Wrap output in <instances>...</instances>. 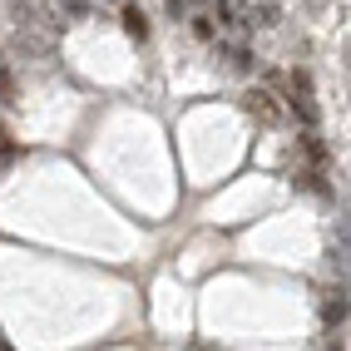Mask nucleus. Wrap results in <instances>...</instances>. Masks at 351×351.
Masks as SVG:
<instances>
[{"label": "nucleus", "instance_id": "1", "mask_svg": "<svg viewBox=\"0 0 351 351\" xmlns=\"http://www.w3.org/2000/svg\"><path fill=\"white\" fill-rule=\"evenodd\" d=\"M243 109L252 114L257 124H267V129L287 124V109L277 104V95H272V89H247V95H243Z\"/></svg>", "mask_w": 351, "mask_h": 351}, {"label": "nucleus", "instance_id": "12", "mask_svg": "<svg viewBox=\"0 0 351 351\" xmlns=\"http://www.w3.org/2000/svg\"><path fill=\"white\" fill-rule=\"evenodd\" d=\"M0 351H10V346H5V337H0Z\"/></svg>", "mask_w": 351, "mask_h": 351}, {"label": "nucleus", "instance_id": "7", "mask_svg": "<svg viewBox=\"0 0 351 351\" xmlns=\"http://www.w3.org/2000/svg\"><path fill=\"white\" fill-rule=\"evenodd\" d=\"M60 5H64L69 20H84V15H89V0H60Z\"/></svg>", "mask_w": 351, "mask_h": 351}, {"label": "nucleus", "instance_id": "5", "mask_svg": "<svg viewBox=\"0 0 351 351\" xmlns=\"http://www.w3.org/2000/svg\"><path fill=\"white\" fill-rule=\"evenodd\" d=\"M277 20H282V10H277V5H272V0H263V5H257V10L247 15V25H263V30H272V25H277Z\"/></svg>", "mask_w": 351, "mask_h": 351}, {"label": "nucleus", "instance_id": "10", "mask_svg": "<svg viewBox=\"0 0 351 351\" xmlns=\"http://www.w3.org/2000/svg\"><path fill=\"white\" fill-rule=\"evenodd\" d=\"M189 5H193V0H169V15L183 20V15H189Z\"/></svg>", "mask_w": 351, "mask_h": 351}, {"label": "nucleus", "instance_id": "8", "mask_svg": "<svg viewBox=\"0 0 351 351\" xmlns=\"http://www.w3.org/2000/svg\"><path fill=\"white\" fill-rule=\"evenodd\" d=\"M232 69H238V75H252V55L243 50V45H238V50H232Z\"/></svg>", "mask_w": 351, "mask_h": 351}, {"label": "nucleus", "instance_id": "2", "mask_svg": "<svg viewBox=\"0 0 351 351\" xmlns=\"http://www.w3.org/2000/svg\"><path fill=\"white\" fill-rule=\"evenodd\" d=\"M332 267L341 282H351V213L337 218V238H332Z\"/></svg>", "mask_w": 351, "mask_h": 351}, {"label": "nucleus", "instance_id": "4", "mask_svg": "<svg viewBox=\"0 0 351 351\" xmlns=\"http://www.w3.org/2000/svg\"><path fill=\"white\" fill-rule=\"evenodd\" d=\"M119 25H124L129 40H149V15L138 10V5H124V10H119Z\"/></svg>", "mask_w": 351, "mask_h": 351}, {"label": "nucleus", "instance_id": "3", "mask_svg": "<svg viewBox=\"0 0 351 351\" xmlns=\"http://www.w3.org/2000/svg\"><path fill=\"white\" fill-rule=\"evenodd\" d=\"M346 312H351L346 287H326V292H322V322H326V326H341V322H346Z\"/></svg>", "mask_w": 351, "mask_h": 351}, {"label": "nucleus", "instance_id": "9", "mask_svg": "<svg viewBox=\"0 0 351 351\" xmlns=\"http://www.w3.org/2000/svg\"><path fill=\"white\" fill-rule=\"evenodd\" d=\"M10 95H15V80H10V69H0V104H10Z\"/></svg>", "mask_w": 351, "mask_h": 351}, {"label": "nucleus", "instance_id": "6", "mask_svg": "<svg viewBox=\"0 0 351 351\" xmlns=\"http://www.w3.org/2000/svg\"><path fill=\"white\" fill-rule=\"evenodd\" d=\"M193 20V35L198 40H218V25H213V15H189Z\"/></svg>", "mask_w": 351, "mask_h": 351}, {"label": "nucleus", "instance_id": "11", "mask_svg": "<svg viewBox=\"0 0 351 351\" xmlns=\"http://www.w3.org/2000/svg\"><path fill=\"white\" fill-rule=\"evenodd\" d=\"M0 158H15V144H10V134L0 129Z\"/></svg>", "mask_w": 351, "mask_h": 351}]
</instances>
